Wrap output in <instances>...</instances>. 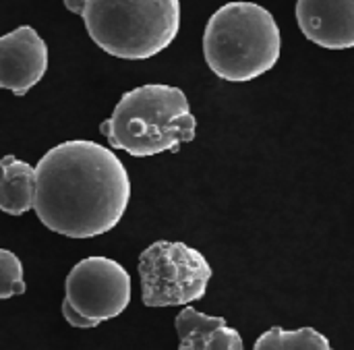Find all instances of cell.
Returning <instances> with one entry per match:
<instances>
[{
	"mask_svg": "<svg viewBox=\"0 0 354 350\" xmlns=\"http://www.w3.org/2000/svg\"><path fill=\"white\" fill-rule=\"evenodd\" d=\"M25 291L27 286L23 282L21 259L8 249H0V301L15 295H25Z\"/></svg>",
	"mask_w": 354,
	"mask_h": 350,
	"instance_id": "obj_12",
	"label": "cell"
},
{
	"mask_svg": "<svg viewBox=\"0 0 354 350\" xmlns=\"http://www.w3.org/2000/svg\"><path fill=\"white\" fill-rule=\"evenodd\" d=\"M131 303V276L110 257H85L66 276L62 315L73 328H97Z\"/></svg>",
	"mask_w": 354,
	"mask_h": 350,
	"instance_id": "obj_6",
	"label": "cell"
},
{
	"mask_svg": "<svg viewBox=\"0 0 354 350\" xmlns=\"http://www.w3.org/2000/svg\"><path fill=\"white\" fill-rule=\"evenodd\" d=\"M100 131L114 149L147 158L191 143L197 120L180 87L151 83L127 91Z\"/></svg>",
	"mask_w": 354,
	"mask_h": 350,
	"instance_id": "obj_2",
	"label": "cell"
},
{
	"mask_svg": "<svg viewBox=\"0 0 354 350\" xmlns=\"http://www.w3.org/2000/svg\"><path fill=\"white\" fill-rule=\"evenodd\" d=\"M64 6L104 52L122 60L160 54L180 29V0H64Z\"/></svg>",
	"mask_w": 354,
	"mask_h": 350,
	"instance_id": "obj_3",
	"label": "cell"
},
{
	"mask_svg": "<svg viewBox=\"0 0 354 350\" xmlns=\"http://www.w3.org/2000/svg\"><path fill=\"white\" fill-rule=\"evenodd\" d=\"M174 324L180 350H243L245 347L241 334L224 317H212L193 307H185Z\"/></svg>",
	"mask_w": 354,
	"mask_h": 350,
	"instance_id": "obj_9",
	"label": "cell"
},
{
	"mask_svg": "<svg viewBox=\"0 0 354 350\" xmlns=\"http://www.w3.org/2000/svg\"><path fill=\"white\" fill-rule=\"evenodd\" d=\"M48 71V46L39 33L21 25L0 37V87L25 95Z\"/></svg>",
	"mask_w": 354,
	"mask_h": 350,
	"instance_id": "obj_7",
	"label": "cell"
},
{
	"mask_svg": "<svg viewBox=\"0 0 354 350\" xmlns=\"http://www.w3.org/2000/svg\"><path fill=\"white\" fill-rule=\"evenodd\" d=\"M35 214L68 239L110 232L131 201V178L116 154L95 141L73 139L48 149L35 166Z\"/></svg>",
	"mask_w": 354,
	"mask_h": 350,
	"instance_id": "obj_1",
	"label": "cell"
},
{
	"mask_svg": "<svg viewBox=\"0 0 354 350\" xmlns=\"http://www.w3.org/2000/svg\"><path fill=\"white\" fill-rule=\"evenodd\" d=\"M212 266L201 251L180 241H156L139 255L145 307H185L205 297Z\"/></svg>",
	"mask_w": 354,
	"mask_h": 350,
	"instance_id": "obj_5",
	"label": "cell"
},
{
	"mask_svg": "<svg viewBox=\"0 0 354 350\" xmlns=\"http://www.w3.org/2000/svg\"><path fill=\"white\" fill-rule=\"evenodd\" d=\"M35 168L15 156L0 158V212L21 216L35 205Z\"/></svg>",
	"mask_w": 354,
	"mask_h": 350,
	"instance_id": "obj_10",
	"label": "cell"
},
{
	"mask_svg": "<svg viewBox=\"0 0 354 350\" xmlns=\"http://www.w3.org/2000/svg\"><path fill=\"white\" fill-rule=\"evenodd\" d=\"M282 39L274 15L255 2H228L207 21L203 56L224 81H253L272 71L280 58Z\"/></svg>",
	"mask_w": 354,
	"mask_h": 350,
	"instance_id": "obj_4",
	"label": "cell"
},
{
	"mask_svg": "<svg viewBox=\"0 0 354 350\" xmlns=\"http://www.w3.org/2000/svg\"><path fill=\"white\" fill-rule=\"evenodd\" d=\"M330 340L315 328L282 330L272 328L255 342V350H330Z\"/></svg>",
	"mask_w": 354,
	"mask_h": 350,
	"instance_id": "obj_11",
	"label": "cell"
},
{
	"mask_svg": "<svg viewBox=\"0 0 354 350\" xmlns=\"http://www.w3.org/2000/svg\"><path fill=\"white\" fill-rule=\"evenodd\" d=\"M297 23L322 48H354V0H297Z\"/></svg>",
	"mask_w": 354,
	"mask_h": 350,
	"instance_id": "obj_8",
	"label": "cell"
}]
</instances>
